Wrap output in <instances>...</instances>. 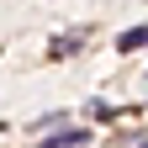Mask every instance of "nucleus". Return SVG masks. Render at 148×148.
<instances>
[{
  "label": "nucleus",
  "instance_id": "nucleus-2",
  "mask_svg": "<svg viewBox=\"0 0 148 148\" xmlns=\"http://www.w3.org/2000/svg\"><path fill=\"white\" fill-rule=\"evenodd\" d=\"M138 48H148V27H127L116 37V53H138Z\"/></svg>",
  "mask_w": 148,
  "mask_h": 148
},
{
  "label": "nucleus",
  "instance_id": "nucleus-5",
  "mask_svg": "<svg viewBox=\"0 0 148 148\" xmlns=\"http://www.w3.org/2000/svg\"><path fill=\"white\" fill-rule=\"evenodd\" d=\"M0 132H5V127H0Z\"/></svg>",
  "mask_w": 148,
  "mask_h": 148
},
{
  "label": "nucleus",
  "instance_id": "nucleus-3",
  "mask_svg": "<svg viewBox=\"0 0 148 148\" xmlns=\"http://www.w3.org/2000/svg\"><path fill=\"white\" fill-rule=\"evenodd\" d=\"M79 48V32H69V37H53V48H48V58H64V53Z\"/></svg>",
  "mask_w": 148,
  "mask_h": 148
},
{
  "label": "nucleus",
  "instance_id": "nucleus-1",
  "mask_svg": "<svg viewBox=\"0 0 148 148\" xmlns=\"http://www.w3.org/2000/svg\"><path fill=\"white\" fill-rule=\"evenodd\" d=\"M85 143H90V132H85V127H69V132L48 138V143H37V148H85Z\"/></svg>",
  "mask_w": 148,
  "mask_h": 148
},
{
  "label": "nucleus",
  "instance_id": "nucleus-4",
  "mask_svg": "<svg viewBox=\"0 0 148 148\" xmlns=\"http://www.w3.org/2000/svg\"><path fill=\"white\" fill-rule=\"evenodd\" d=\"M138 148H148V143H138Z\"/></svg>",
  "mask_w": 148,
  "mask_h": 148
}]
</instances>
